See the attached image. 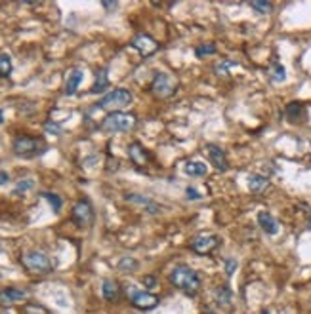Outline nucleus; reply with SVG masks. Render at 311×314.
I'll return each mask as SVG.
<instances>
[{"label": "nucleus", "mask_w": 311, "mask_h": 314, "mask_svg": "<svg viewBox=\"0 0 311 314\" xmlns=\"http://www.w3.org/2000/svg\"><path fill=\"white\" fill-rule=\"evenodd\" d=\"M73 221L79 227H88L94 221V210L88 200H79L73 206Z\"/></svg>", "instance_id": "8"}, {"label": "nucleus", "mask_w": 311, "mask_h": 314, "mask_svg": "<svg viewBox=\"0 0 311 314\" xmlns=\"http://www.w3.org/2000/svg\"><path fill=\"white\" fill-rule=\"evenodd\" d=\"M27 295L29 294L25 289H20V287H6V289L0 291V303H2L4 307H10V305H14L17 301L27 299Z\"/></svg>", "instance_id": "13"}, {"label": "nucleus", "mask_w": 311, "mask_h": 314, "mask_svg": "<svg viewBox=\"0 0 311 314\" xmlns=\"http://www.w3.org/2000/svg\"><path fill=\"white\" fill-rule=\"evenodd\" d=\"M216 54V46L214 44H201L195 48V55L197 57H204V55H212Z\"/></svg>", "instance_id": "26"}, {"label": "nucleus", "mask_w": 311, "mask_h": 314, "mask_svg": "<svg viewBox=\"0 0 311 314\" xmlns=\"http://www.w3.org/2000/svg\"><path fill=\"white\" fill-rule=\"evenodd\" d=\"M132 305L140 310H151L159 305V297L153 294H147V291H135L132 295Z\"/></svg>", "instance_id": "11"}, {"label": "nucleus", "mask_w": 311, "mask_h": 314, "mask_svg": "<svg viewBox=\"0 0 311 314\" xmlns=\"http://www.w3.org/2000/svg\"><path fill=\"white\" fill-rule=\"evenodd\" d=\"M170 282L189 295L197 294L199 287H201V278H199V274H197L191 267H187V265H178V267L170 273Z\"/></svg>", "instance_id": "1"}, {"label": "nucleus", "mask_w": 311, "mask_h": 314, "mask_svg": "<svg viewBox=\"0 0 311 314\" xmlns=\"http://www.w3.org/2000/svg\"><path fill=\"white\" fill-rule=\"evenodd\" d=\"M107 84H109L107 71H100V73H98V76H95L94 86H92V94H100V92H103V90L107 88Z\"/></svg>", "instance_id": "21"}, {"label": "nucleus", "mask_w": 311, "mask_h": 314, "mask_svg": "<svg viewBox=\"0 0 311 314\" xmlns=\"http://www.w3.org/2000/svg\"><path fill=\"white\" fill-rule=\"evenodd\" d=\"M119 268L121 270H134V268H138V263L132 257H122L121 263H119Z\"/></svg>", "instance_id": "28"}, {"label": "nucleus", "mask_w": 311, "mask_h": 314, "mask_svg": "<svg viewBox=\"0 0 311 314\" xmlns=\"http://www.w3.org/2000/svg\"><path fill=\"white\" fill-rule=\"evenodd\" d=\"M262 314H269V312H267V310H264V312H262Z\"/></svg>", "instance_id": "41"}, {"label": "nucleus", "mask_w": 311, "mask_h": 314, "mask_svg": "<svg viewBox=\"0 0 311 314\" xmlns=\"http://www.w3.org/2000/svg\"><path fill=\"white\" fill-rule=\"evenodd\" d=\"M143 284H145V286H153V284H155V278H153V276H145V278H143Z\"/></svg>", "instance_id": "35"}, {"label": "nucleus", "mask_w": 311, "mask_h": 314, "mask_svg": "<svg viewBox=\"0 0 311 314\" xmlns=\"http://www.w3.org/2000/svg\"><path fill=\"white\" fill-rule=\"evenodd\" d=\"M231 67H235V63H233V61H223V63H220V65L216 67V71H218L220 76H223V74H229L227 71H229Z\"/></svg>", "instance_id": "30"}, {"label": "nucleus", "mask_w": 311, "mask_h": 314, "mask_svg": "<svg viewBox=\"0 0 311 314\" xmlns=\"http://www.w3.org/2000/svg\"><path fill=\"white\" fill-rule=\"evenodd\" d=\"M250 8L252 10H256L258 14L267 15V14H271L273 4H271V2H265V0H256V2H250Z\"/></svg>", "instance_id": "23"}, {"label": "nucleus", "mask_w": 311, "mask_h": 314, "mask_svg": "<svg viewBox=\"0 0 311 314\" xmlns=\"http://www.w3.org/2000/svg\"><path fill=\"white\" fill-rule=\"evenodd\" d=\"M307 227H309V228H311V217H309V221H307Z\"/></svg>", "instance_id": "39"}, {"label": "nucleus", "mask_w": 311, "mask_h": 314, "mask_svg": "<svg viewBox=\"0 0 311 314\" xmlns=\"http://www.w3.org/2000/svg\"><path fill=\"white\" fill-rule=\"evenodd\" d=\"M151 92H153L157 97L166 99V97L174 95V92H176V82L172 80L168 74L159 73V74H155V80L151 84Z\"/></svg>", "instance_id": "6"}, {"label": "nucleus", "mask_w": 311, "mask_h": 314, "mask_svg": "<svg viewBox=\"0 0 311 314\" xmlns=\"http://www.w3.org/2000/svg\"><path fill=\"white\" fill-rule=\"evenodd\" d=\"M21 263H23V267L27 268V270H31L34 274H48L52 273V268H54L50 257L46 254L38 252V249H31L27 254H23Z\"/></svg>", "instance_id": "3"}, {"label": "nucleus", "mask_w": 311, "mask_h": 314, "mask_svg": "<svg viewBox=\"0 0 311 314\" xmlns=\"http://www.w3.org/2000/svg\"><path fill=\"white\" fill-rule=\"evenodd\" d=\"M8 179H10V177H8L6 172H0V185H4V183H8Z\"/></svg>", "instance_id": "36"}, {"label": "nucleus", "mask_w": 311, "mask_h": 314, "mask_svg": "<svg viewBox=\"0 0 311 314\" xmlns=\"http://www.w3.org/2000/svg\"><path fill=\"white\" fill-rule=\"evenodd\" d=\"M0 314H14V312H10V310H6V312H0Z\"/></svg>", "instance_id": "40"}, {"label": "nucleus", "mask_w": 311, "mask_h": 314, "mask_svg": "<svg viewBox=\"0 0 311 314\" xmlns=\"http://www.w3.org/2000/svg\"><path fill=\"white\" fill-rule=\"evenodd\" d=\"M124 200L126 202H132V204H135V206H142L147 214L151 215H157V214H161L163 212V207L159 206L157 202H153L151 198H147V196H142V194H134V193H130L124 196Z\"/></svg>", "instance_id": "10"}, {"label": "nucleus", "mask_w": 311, "mask_h": 314, "mask_svg": "<svg viewBox=\"0 0 311 314\" xmlns=\"http://www.w3.org/2000/svg\"><path fill=\"white\" fill-rule=\"evenodd\" d=\"M42 196H44V198H46V200L50 202V206H52V210H54V212H60L61 206H63V202H61V198L57 196V194H54V193H44Z\"/></svg>", "instance_id": "27"}, {"label": "nucleus", "mask_w": 311, "mask_h": 314, "mask_svg": "<svg viewBox=\"0 0 311 314\" xmlns=\"http://www.w3.org/2000/svg\"><path fill=\"white\" fill-rule=\"evenodd\" d=\"M185 194H187V198H189V200H201V198H203V196H201V193H199L197 189H193V187H187Z\"/></svg>", "instance_id": "32"}, {"label": "nucleus", "mask_w": 311, "mask_h": 314, "mask_svg": "<svg viewBox=\"0 0 311 314\" xmlns=\"http://www.w3.org/2000/svg\"><path fill=\"white\" fill-rule=\"evenodd\" d=\"M269 76L273 82H283L284 78H286V71H284V67L281 65V63H275L269 71Z\"/></svg>", "instance_id": "24"}, {"label": "nucleus", "mask_w": 311, "mask_h": 314, "mask_svg": "<svg viewBox=\"0 0 311 314\" xmlns=\"http://www.w3.org/2000/svg\"><path fill=\"white\" fill-rule=\"evenodd\" d=\"M258 225L262 227L265 234H277L279 233V221L269 214V212H260L258 214Z\"/></svg>", "instance_id": "14"}, {"label": "nucleus", "mask_w": 311, "mask_h": 314, "mask_svg": "<svg viewBox=\"0 0 311 314\" xmlns=\"http://www.w3.org/2000/svg\"><path fill=\"white\" fill-rule=\"evenodd\" d=\"M128 154H130V158H132V162L138 164V166H143V164L147 162V153H145V149H143L140 143H132L128 147Z\"/></svg>", "instance_id": "17"}, {"label": "nucleus", "mask_w": 311, "mask_h": 314, "mask_svg": "<svg viewBox=\"0 0 311 314\" xmlns=\"http://www.w3.org/2000/svg\"><path fill=\"white\" fill-rule=\"evenodd\" d=\"M33 185H34V181H33V179H23V181H21V183H20V185L15 187L14 194H23V193H27L29 189H33Z\"/></svg>", "instance_id": "29"}, {"label": "nucleus", "mask_w": 311, "mask_h": 314, "mask_svg": "<svg viewBox=\"0 0 311 314\" xmlns=\"http://www.w3.org/2000/svg\"><path fill=\"white\" fill-rule=\"evenodd\" d=\"M267 187H269V179L264 177V175H252L250 179H248V189H250L254 194L264 193Z\"/></svg>", "instance_id": "19"}, {"label": "nucleus", "mask_w": 311, "mask_h": 314, "mask_svg": "<svg viewBox=\"0 0 311 314\" xmlns=\"http://www.w3.org/2000/svg\"><path fill=\"white\" fill-rule=\"evenodd\" d=\"M102 6L105 8V10H115L119 4H116V2H102Z\"/></svg>", "instance_id": "34"}, {"label": "nucleus", "mask_w": 311, "mask_h": 314, "mask_svg": "<svg viewBox=\"0 0 311 314\" xmlns=\"http://www.w3.org/2000/svg\"><path fill=\"white\" fill-rule=\"evenodd\" d=\"M25 314H48L46 308L41 307V305H27L25 307Z\"/></svg>", "instance_id": "31"}, {"label": "nucleus", "mask_w": 311, "mask_h": 314, "mask_svg": "<svg viewBox=\"0 0 311 314\" xmlns=\"http://www.w3.org/2000/svg\"><path fill=\"white\" fill-rule=\"evenodd\" d=\"M235 267H237V263H235V259H227V261H225V270H227V276H231V274H233Z\"/></svg>", "instance_id": "33"}, {"label": "nucleus", "mask_w": 311, "mask_h": 314, "mask_svg": "<svg viewBox=\"0 0 311 314\" xmlns=\"http://www.w3.org/2000/svg\"><path fill=\"white\" fill-rule=\"evenodd\" d=\"M12 73V59L8 54H0V76H10Z\"/></svg>", "instance_id": "25"}, {"label": "nucleus", "mask_w": 311, "mask_h": 314, "mask_svg": "<svg viewBox=\"0 0 311 314\" xmlns=\"http://www.w3.org/2000/svg\"><path fill=\"white\" fill-rule=\"evenodd\" d=\"M2 122H4V113L0 111V124H2Z\"/></svg>", "instance_id": "38"}, {"label": "nucleus", "mask_w": 311, "mask_h": 314, "mask_svg": "<svg viewBox=\"0 0 311 314\" xmlns=\"http://www.w3.org/2000/svg\"><path fill=\"white\" fill-rule=\"evenodd\" d=\"M102 294L103 299L109 301V303H115L121 297V289H119V284L115 280H105L102 286Z\"/></svg>", "instance_id": "15"}, {"label": "nucleus", "mask_w": 311, "mask_h": 314, "mask_svg": "<svg viewBox=\"0 0 311 314\" xmlns=\"http://www.w3.org/2000/svg\"><path fill=\"white\" fill-rule=\"evenodd\" d=\"M135 126V116L121 111H113L103 118L100 130L105 134H116V132H128Z\"/></svg>", "instance_id": "2"}, {"label": "nucleus", "mask_w": 311, "mask_h": 314, "mask_svg": "<svg viewBox=\"0 0 311 314\" xmlns=\"http://www.w3.org/2000/svg\"><path fill=\"white\" fill-rule=\"evenodd\" d=\"M82 82V71L81 69H73L67 76V82H65V94L73 95L76 90H79V84Z\"/></svg>", "instance_id": "16"}, {"label": "nucleus", "mask_w": 311, "mask_h": 314, "mask_svg": "<svg viewBox=\"0 0 311 314\" xmlns=\"http://www.w3.org/2000/svg\"><path fill=\"white\" fill-rule=\"evenodd\" d=\"M220 246V238H218L216 234H208V233H203L195 236L193 240H191V247H193V252L199 255H206L210 252H214L216 247Z\"/></svg>", "instance_id": "7"}, {"label": "nucleus", "mask_w": 311, "mask_h": 314, "mask_svg": "<svg viewBox=\"0 0 311 314\" xmlns=\"http://www.w3.org/2000/svg\"><path fill=\"white\" fill-rule=\"evenodd\" d=\"M206 153H208L210 162H212V166L216 168V170H220V172H227V170H229L227 156H225V153H223L218 145H208V147H206Z\"/></svg>", "instance_id": "12"}, {"label": "nucleus", "mask_w": 311, "mask_h": 314, "mask_svg": "<svg viewBox=\"0 0 311 314\" xmlns=\"http://www.w3.org/2000/svg\"><path fill=\"white\" fill-rule=\"evenodd\" d=\"M185 174L191 177H203L206 174V166L203 162H187L185 164Z\"/></svg>", "instance_id": "20"}, {"label": "nucleus", "mask_w": 311, "mask_h": 314, "mask_svg": "<svg viewBox=\"0 0 311 314\" xmlns=\"http://www.w3.org/2000/svg\"><path fill=\"white\" fill-rule=\"evenodd\" d=\"M46 151V143L38 137H17L14 141V153L17 156H23V158H33V156H38Z\"/></svg>", "instance_id": "4"}, {"label": "nucleus", "mask_w": 311, "mask_h": 314, "mask_svg": "<svg viewBox=\"0 0 311 314\" xmlns=\"http://www.w3.org/2000/svg\"><path fill=\"white\" fill-rule=\"evenodd\" d=\"M304 114V107H302V103H290L288 107H286V116H288V120L290 122H300V116Z\"/></svg>", "instance_id": "22"}, {"label": "nucleus", "mask_w": 311, "mask_h": 314, "mask_svg": "<svg viewBox=\"0 0 311 314\" xmlns=\"http://www.w3.org/2000/svg\"><path fill=\"white\" fill-rule=\"evenodd\" d=\"M216 303L218 307L222 308H229L231 303H233V294H231V289L227 286H220L216 291Z\"/></svg>", "instance_id": "18"}, {"label": "nucleus", "mask_w": 311, "mask_h": 314, "mask_svg": "<svg viewBox=\"0 0 311 314\" xmlns=\"http://www.w3.org/2000/svg\"><path fill=\"white\" fill-rule=\"evenodd\" d=\"M132 103V94L124 88H116L113 92H109L107 95H103L102 99L98 101L100 109H122L128 107Z\"/></svg>", "instance_id": "5"}, {"label": "nucleus", "mask_w": 311, "mask_h": 314, "mask_svg": "<svg viewBox=\"0 0 311 314\" xmlns=\"http://www.w3.org/2000/svg\"><path fill=\"white\" fill-rule=\"evenodd\" d=\"M132 46H134L143 57H149V55H153L157 50H159L157 40H153V38L147 36V34H135L134 40H132Z\"/></svg>", "instance_id": "9"}, {"label": "nucleus", "mask_w": 311, "mask_h": 314, "mask_svg": "<svg viewBox=\"0 0 311 314\" xmlns=\"http://www.w3.org/2000/svg\"><path fill=\"white\" fill-rule=\"evenodd\" d=\"M46 130H52V132H55V134H60L61 130L57 126H54V124H46Z\"/></svg>", "instance_id": "37"}]
</instances>
